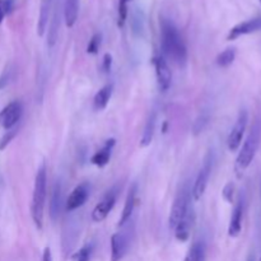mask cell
Wrapping results in <instances>:
<instances>
[{
    "label": "cell",
    "mask_w": 261,
    "mask_h": 261,
    "mask_svg": "<svg viewBox=\"0 0 261 261\" xmlns=\"http://www.w3.org/2000/svg\"><path fill=\"white\" fill-rule=\"evenodd\" d=\"M161 37H162V49L166 55L170 56L177 65H185L188 60V50H186L185 42L177 27L166 18L161 22Z\"/></svg>",
    "instance_id": "6da1fadb"
},
{
    "label": "cell",
    "mask_w": 261,
    "mask_h": 261,
    "mask_svg": "<svg viewBox=\"0 0 261 261\" xmlns=\"http://www.w3.org/2000/svg\"><path fill=\"white\" fill-rule=\"evenodd\" d=\"M47 193V177H46V166L42 163L41 167L37 170L36 177H34L33 196H32L31 214L34 226L39 230H42L44 226V210L45 201H46Z\"/></svg>",
    "instance_id": "7a4b0ae2"
},
{
    "label": "cell",
    "mask_w": 261,
    "mask_h": 261,
    "mask_svg": "<svg viewBox=\"0 0 261 261\" xmlns=\"http://www.w3.org/2000/svg\"><path fill=\"white\" fill-rule=\"evenodd\" d=\"M261 141V120H256L253 123L252 128H251L250 134H248L247 139L243 143L242 148H241L240 153H238L237 158H236L235 170L236 173L240 177L246 168L251 165V162L255 158L257 149L260 146Z\"/></svg>",
    "instance_id": "3957f363"
},
{
    "label": "cell",
    "mask_w": 261,
    "mask_h": 261,
    "mask_svg": "<svg viewBox=\"0 0 261 261\" xmlns=\"http://www.w3.org/2000/svg\"><path fill=\"white\" fill-rule=\"evenodd\" d=\"M190 200L191 190L188 186V183H186V185H183V188L181 189L180 193L177 194L175 201H173L172 209H171L170 219H168L171 230H175V227L178 225V222H180L183 218V215L186 214L188 209L190 208Z\"/></svg>",
    "instance_id": "277c9868"
},
{
    "label": "cell",
    "mask_w": 261,
    "mask_h": 261,
    "mask_svg": "<svg viewBox=\"0 0 261 261\" xmlns=\"http://www.w3.org/2000/svg\"><path fill=\"white\" fill-rule=\"evenodd\" d=\"M213 170V153L212 152H208V154L204 158L203 166H201L200 171H199L198 176H196V180L194 182L193 190H191V196L195 201L200 200L201 196L204 195L206 190V186H208L209 177H210V173Z\"/></svg>",
    "instance_id": "5b68a950"
},
{
    "label": "cell",
    "mask_w": 261,
    "mask_h": 261,
    "mask_svg": "<svg viewBox=\"0 0 261 261\" xmlns=\"http://www.w3.org/2000/svg\"><path fill=\"white\" fill-rule=\"evenodd\" d=\"M248 121V114L246 110H241L238 114V118L236 120L235 125H233L232 130H231L230 136L227 139V145L231 152H236L240 148L241 143H242L243 135H245L246 128H247Z\"/></svg>",
    "instance_id": "8992f818"
},
{
    "label": "cell",
    "mask_w": 261,
    "mask_h": 261,
    "mask_svg": "<svg viewBox=\"0 0 261 261\" xmlns=\"http://www.w3.org/2000/svg\"><path fill=\"white\" fill-rule=\"evenodd\" d=\"M22 113H23V107L19 101H14L7 104L0 113V126L7 131L13 129L21 120Z\"/></svg>",
    "instance_id": "52a82bcc"
},
{
    "label": "cell",
    "mask_w": 261,
    "mask_h": 261,
    "mask_svg": "<svg viewBox=\"0 0 261 261\" xmlns=\"http://www.w3.org/2000/svg\"><path fill=\"white\" fill-rule=\"evenodd\" d=\"M116 198H118V190L116 189H113V190L108 191L103 196V199L97 204L96 208L92 212V219H93V222H102V220L107 218V215L110 214L114 205H115Z\"/></svg>",
    "instance_id": "ba28073f"
},
{
    "label": "cell",
    "mask_w": 261,
    "mask_h": 261,
    "mask_svg": "<svg viewBox=\"0 0 261 261\" xmlns=\"http://www.w3.org/2000/svg\"><path fill=\"white\" fill-rule=\"evenodd\" d=\"M153 65L156 69V76L158 86L162 91H167L172 84V71L168 66L167 61L162 56H156L153 59Z\"/></svg>",
    "instance_id": "9c48e42d"
},
{
    "label": "cell",
    "mask_w": 261,
    "mask_h": 261,
    "mask_svg": "<svg viewBox=\"0 0 261 261\" xmlns=\"http://www.w3.org/2000/svg\"><path fill=\"white\" fill-rule=\"evenodd\" d=\"M261 29V17H256V18L248 19V21L241 22V23L236 24L232 29L228 33L227 40L233 41V40H237L238 37L245 36V34L253 33L256 31H260Z\"/></svg>",
    "instance_id": "30bf717a"
},
{
    "label": "cell",
    "mask_w": 261,
    "mask_h": 261,
    "mask_svg": "<svg viewBox=\"0 0 261 261\" xmlns=\"http://www.w3.org/2000/svg\"><path fill=\"white\" fill-rule=\"evenodd\" d=\"M89 191H91V189H89L88 183H81V185L77 186L66 200V210L73 212L76 209L84 205V203L89 198Z\"/></svg>",
    "instance_id": "8fae6325"
},
{
    "label": "cell",
    "mask_w": 261,
    "mask_h": 261,
    "mask_svg": "<svg viewBox=\"0 0 261 261\" xmlns=\"http://www.w3.org/2000/svg\"><path fill=\"white\" fill-rule=\"evenodd\" d=\"M194 222H195V213L193 208H189L186 214L183 215L182 219L178 222V225L175 227V237L180 242H185L190 237L191 228H193Z\"/></svg>",
    "instance_id": "7c38bea8"
},
{
    "label": "cell",
    "mask_w": 261,
    "mask_h": 261,
    "mask_svg": "<svg viewBox=\"0 0 261 261\" xmlns=\"http://www.w3.org/2000/svg\"><path fill=\"white\" fill-rule=\"evenodd\" d=\"M129 248V237L125 233L111 236V261H120Z\"/></svg>",
    "instance_id": "4fadbf2b"
},
{
    "label": "cell",
    "mask_w": 261,
    "mask_h": 261,
    "mask_svg": "<svg viewBox=\"0 0 261 261\" xmlns=\"http://www.w3.org/2000/svg\"><path fill=\"white\" fill-rule=\"evenodd\" d=\"M115 144H116V140L114 138L106 140V143L103 144V146L93 154V157L91 158V162L99 168L107 166V163L110 162L111 153H113V149L114 146H115Z\"/></svg>",
    "instance_id": "5bb4252c"
},
{
    "label": "cell",
    "mask_w": 261,
    "mask_h": 261,
    "mask_svg": "<svg viewBox=\"0 0 261 261\" xmlns=\"http://www.w3.org/2000/svg\"><path fill=\"white\" fill-rule=\"evenodd\" d=\"M242 218H243V199L241 196L233 209L232 215H231L230 227H228V235L231 237H237L242 230Z\"/></svg>",
    "instance_id": "9a60e30c"
},
{
    "label": "cell",
    "mask_w": 261,
    "mask_h": 261,
    "mask_svg": "<svg viewBox=\"0 0 261 261\" xmlns=\"http://www.w3.org/2000/svg\"><path fill=\"white\" fill-rule=\"evenodd\" d=\"M136 191H138V188L136 185H131V188L129 189L128 196H126L125 205H124L123 209V214H121L120 220H119V226H124L129 219H130L131 214L134 212V208H135V199H136Z\"/></svg>",
    "instance_id": "2e32d148"
},
{
    "label": "cell",
    "mask_w": 261,
    "mask_h": 261,
    "mask_svg": "<svg viewBox=\"0 0 261 261\" xmlns=\"http://www.w3.org/2000/svg\"><path fill=\"white\" fill-rule=\"evenodd\" d=\"M113 84H106L104 87H102L98 92L96 93L93 98V108L96 111H102L106 108V106L108 104L111 96H113Z\"/></svg>",
    "instance_id": "e0dca14e"
},
{
    "label": "cell",
    "mask_w": 261,
    "mask_h": 261,
    "mask_svg": "<svg viewBox=\"0 0 261 261\" xmlns=\"http://www.w3.org/2000/svg\"><path fill=\"white\" fill-rule=\"evenodd\" d=\"M51 3H52V0H41L39 24H37V33H39V36H44L45 29H46L47 23H49V16H50V11H51Z\"/></svg>",
    "instance_id": "ac0fdd59"
},
{
    "label": "cell",
    "mask_w": 261,
    "mask_h": 261,
    "mask_svg": "<svg viewBox=\"0 0 261 261\" xmlns=\"http://www.w3.org/2000/svg\"><path fill=\"white\" fill-rule=\"evenodd\" d=\"M79 11V0H65V7H64V18L65 24L70 28L76 24L78 19Z\"/></svg>",
    "instance_id": "d6986e66"
},
{
    "label": "cell",
    "mask_w": 261,
    "mask_h": 261,
    "mask_svg": "<svg viewBox=\"0 0 261 261\" xmlns=\"http://www.w3.org/2000/svg\"><path fill=\"white\" fill-rule=\"evenodd\" d=\"M206 258V247L203 241H196L189 248L188 253L183 261H205Z\"/></svg>",
    "instance_id": "ffe728a7"
},
{
    "label": "cell",
    "mask_w": 261,
    "mask_h": 261,
    "mask_svg": "<svg viewBox=\"0 0 261 261\" xmlns=\"http://www.w3.org/2000/svg\"><path fill=\"white\" fill-rule=\"evenodd\" d=\"M61 209V186L60 183L56 182L54 189H52L51 195V203H50V215H51L52 220L58 219L59 214H60Z\"/></svg>",
    "instance_id": "44dd1931"
},
{
    "label": "cell",
    "mask_w": 261,
    "mask_h": 261,
    "mask_svg": "<svg viewBox=\"0 0 261 261\" xmlns=\"http://www.w3.org/2000/svg\"><path fill=\"white\" fill-rule=\"evenodd\" d=\"M156 121H157V115L156 113L149 114L148 120H146L145 126H144V131H143V136H141L140 140V145L143 146H148L149 144L152 143L154 136V131H156Z\"/></svg>",
    "instance_id": "7402d4cb"
},
{
    "label": "cell",
    "mask_w": 261,
    "mask_h": 261,
    "mask_svg": "<svg viewBox=\"0 0 261 261\" xmlns=\"http://www.w3.org/2000/svg\"><path fill=\"white\" fill-rule=\"evenodd\" d=\"M236 59V49L235 47H228L225 51H222L219 55L217 56V65L220 68H227L231 64L235 61Z\"/></svg>",
    "instance_id": "603a6c76"
},
{
    "label": "cell",
    "mask_w": 261,
    "mask_h": 261,
    "mask_svg": "<svg viewBox=\"0 0 261 261\" xmlns=\"http://www.w3.org/2000/svg\"><path fill=\"white\" fill-rule=\"evenodd\" d=\"M92 251H93V246L92 245H86L81 248L79 251H77L73 255L71 260L73 261H89L92 255Z\"/></svg>",
    "instance_id": "cb8c5ba5"
},
{
    "label": "cell",
    "mask_w": 261,
    "mask_h": 261,
    "mask_svg": "<svg viewBox=\"0 0 261 261\" xmlns=\"http://www.w3.org/2000/svg\"><path fill=\"white\" fill-rule=\"evenodd\" d=\"M128 2L129 0H119V27H123L128 17Z\"/></svg>",
    "instance_id": "d4e9b609"
},
{
    "label": "cell",
    "mask_w": 261,
    "mask_h": 261,
    "mask_svg": "<svg viewBox=\"0 0 261 261\" xmlns=\"http://www.w3.org/2000/svg\"><path fill=\"white\" fill-rule=\"evenodd\" d=\"M101 33H94L92 36V39L89 40V44L87 46V52L88 54H97V51L99 50V46H101Z\"/></svg>",
    "instance_id": "484cf974"
},
{
    "label": "cell",
    "mask_w": 261,
    "mask_h": 261,
    "mask_svg": "<svg viewBox=\"0 0 261 261\" xmlns=\"http://www.w3.org/2000/svg\"><path fill=\"white\" fill-rule=\"evenodd\" d=\"M13 7V0H0V23L4 21L7 14L12 12Z\"/></svg>",
    "instance_id": "4316f807"
},
{
    "label": "cell",
    "mask_w": 261,
    "mask_h": 261,
    "mask_svg": "<svg viewBox=\"0 0 261 261\" xmlns=\"http://www.w3.org/2000/svg\"><path fill=\"white\" fill-rule=\"evenodd\" d=\"M17 131H18L17 129H11V130H8L3 136H2V139H0V151H4V149L8 146V144L11 143L14 139V136L17 135Z\"/></svg>",
    "instance_id": "83f0119b"
},
{
    "label": "cell",
    "mask_w": 261,
    "mask_h": 261,
    "mask_svg": "<svg viewBox=\"0 0 261 261\" xmlns=\"http://www.w3.org/2000/svg\"><path fill=\"white\" fill-rule=\"evenodd\" d=\"M222 195H223V199H225L226 201H228V203H232L233 195H235V185H233V182H228L227 185L223 188Z\"/></svg>",
    "instance_id": "f1b7e54d"
},
{
    "label": "cell",
    "mask_w": 261,
    "mask_h": 261,
    "mask_svg": "<svg viewBox=\"0 0 261 261\" xmlns=\"http://www.w3.org/2000/svg\"><path fill=\"white\" fill-rule=\"evenodd\" d=\"M209 118L206 115H201L198 120L195 121V125H194V130H195V134H199L200 131L204 130L205 125L208 124Z\"/></svg>",
    "instance_id": "f546056e"
},
{
    "label": "cell",
    "mask_w": 261,
    "mask_h": 261,
    "mask_svg": "<svg viewBox=\"0 0 261 261\" xmlns=\"http://www.w3.org/2000/svg\"><path fill=\"white\" fill-rule=\"evenodd\" d=\"M111 66H113V56L110 54H104L103 63H102V69L104 73H108L111 70Z\"/></svg>",
    "instance_id": "4dcf8cb0"
},
{
    "label": "cell",
    "mask_w": 261,
    "mask_h": 261,
    "mask_svg": "<svg viewBox=\"0 0 261 261\" xmlns=\"http://www.w3.org/2000/svg\"><path fill=\"white\" fill-rule=\"evenodd\" d=\"M42 261H52V253L50 247H45L44 253H42Z\"/></svg>",
    "instance_id": "1f68e13d"
},
{
    "label": "cell",
    "mask_w": 261,
    "mask_h": 261,
    "mask_svg": "<svg viewBox=\"0 0 261 261\" xmlns=\"http://www.w3.org/2000/svg\"><path fill=\"white\" fill-rule=\"evenodd\" d=\"M8 82H9V74L6 71V73H4L3 76L0 77V89L4 88V87H6L7 84H8Z\"/></svg>",
    "instance_id": "d6a6232c"
},
{
    "label": "cell",
    "mask_w": 261,
    "mask_h": 261,
    "mask_svg": "<svg viewBox=\"0 0 261 261\" xmlns=\"http://www.w3.org/2000/svg\"><path fill=\"white\" fill-rule=\"evenodd\" d=\"M247 261H255L253 260V256H250V257H248V260Z\"/></svg>",
    "instance_id": "836d02e7"
},
{
    "label": "cell",
    "mask_w": 261,
    "mask_h": 261,
    "mask_svg": "<svg viewBox=\"0 0 261 261\" xmlns=\"http://www.w3.org/2000/svg\"><path fill=\"white\" fill-rule=\"evenodd\" d=\"M260 3H261V0H260Z\"/></svg>",
    "instance_id": "e575fe53"
},
{
    "label": "cell",
    "mask_w": 261,
    "mask_h": 261,
    "mask_svg": "<svg viewBox=\"0 0 261 261\" xmlns=\"http://www.w3.org/2000/svg\"><path fill=\"white\" fill-rule=\"evenodd\" d=\"M260 261H261V258H260Z\"/></svg>",
    "instance_id": "d590c367"
}]
</instances>
